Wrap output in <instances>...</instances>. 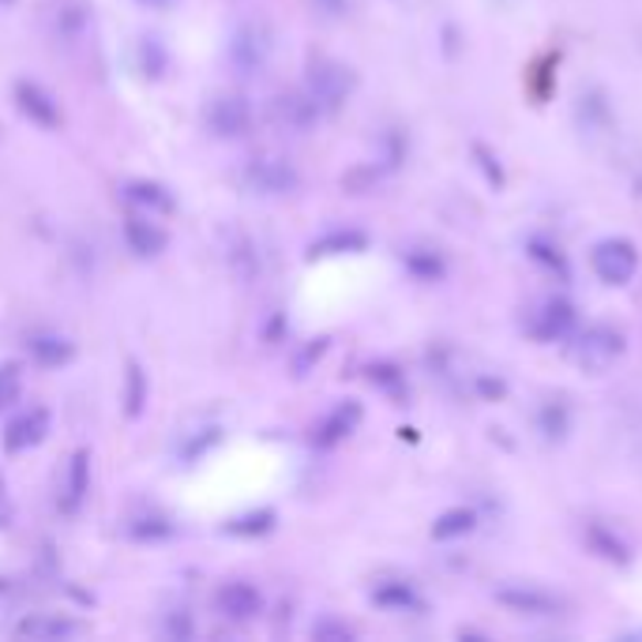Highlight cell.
<instances>
[{
  "instance_id": "6da1fadb",
  "label": "cell",
  "mask_w": 642,
  "mask_h": 642,
  "mask_svg": "<svg viewBox=\"0 0 642 642\" xmlns=\"http://www.w3.org/2000/svg\"><path fill=\"white\" fill-rule=\"evenodd\" d=\"M271 31L263 23H241L238 31H233V42H230V61H233V69L244 72V75H256L263 64H267V56H271Z\"/></svg>"
},
{
  "instance_id": "7a4b0ae2",
  "label": "cell",
  "mask_w": 642,
  "mask_h": 642,
  "mask_svg": "<svg viewBox=\"0 0 642 642\" xmlns=\"http://www.w3.org/2000/svg\"><path fill=\"white\" fill-rule=\"evenodd\" d=\"M349 87H354V75L335 61H313L308 69V98L316 102V109H335L346 102Z\"/></svg>"
},
{
  "instance_id": "3957f363",
  "label": "cell",
  "mask_w": 642,
  "mask_h": 642,
  "mask_svg": "<svg viewBox=\"0 0 642 642\" xmlns=\"http://www.w3.org/2000/svg\"><path fill=\"white\" fill-rule=\"evenodd\" d=\"M590 267L593 275L609 286H624V282L639 271V252L631 249L628 241H601L598 249L590 252Z\"/></svg>"
},
{
  "instance_id": "277c9868",
  "label": "cell",
  "mask_w": 642,
  "mask_h": 642,
  "mask_svg": "<svg viewBox=\"0 0 642 642\" xmlns=\"http://www.w3.org/2000/svg\"><path fill=\"white\" fill-rule=\"evenodd\" d=\"M207 128L222 139H238L252 128V106L244 94H219L207 106Z\"/></svg>"
},
{
  "instance_id": "5b68a950",
  "label": "cell",
  "mask_w": 642,
  "mask_h": 642,
  "mask_svg": "<svg viewBox=\"0 0 642 642\" xmlns=\"http://www.w3.org/2000/svg\"><path fill=\"white\" fill-rule=\"evenodd\" d=\"M15 106L23 113L31 125L38 128H61L64 125V113H61V102L53 98L42 83H31V80H19L15 83Z\"/></svg>"
},
{
  "instance_id": "8992f818",
  "label": "cell",
  "mask_w": 642,
  "mask_h": 642,
  "mask_svg": "<svg viewBox=\"0 0 642 642\" xmlns=\"http://www.w3.org/2000/svg\"><path fill=\"white\" fill-rule=\"evenodd\" d=\"M244 181H249L263 196H282L290 188H297V169L286 162V158H252L249 169H244Z\"/></svg>"
},
{
  "instance_id": "52a82bcc",
  "label": "cell",
  "mask_w": 642,
  "mask_h": 642,
  "mask_svg": "<svg viewBox=\"0 0 642 642\" xmlns=\"http://www.w3.org/2000/svg\"><path fill=\"white\" fill-rule=\"evenodd\" d=\"M45 436H50V410H42V406H31V410H23L19 418L8 421L4 451H8V455H19V451L38 448V443H42Z\"/></svg>"
},
{
  "instance_id": "ba28073f",
  "label": "cell",
  "mask_w": 642,
  "mask_h": 642,
  "mask_svg": "<svg viewBox=\"0 0 642 642\" xmlns=\"http://www.w3.org/2000/svg\"><path fill=\"white\" fill-rule=\"evenodd\" d=\"M91 493V451H72L69 466H64L61 477V493H56V504H61L64 515H75L83 504H87Z\"/></svg>"
},
{
  "instance_id": "9c48e42d",
  "label": "cell",
  "mask_w": 642,
  "mask_h": 642,
  "mask_svg": "<svg viewBox=\"0 0 642 642\" xmlns=\"http://www.w3.org/2000/svg\"><path fill=\"white\" fill-rule=\"evenodd\" d=\"M214 609L222 612L233 624H244V620H256L263 612V593L252 587V582H225V587L214 593Z\"/></svg>"
},
{
  "instance_id": "30bf717a",
  "label": "cell",
  "mask_w": 642,
  "mask_h": 642,
  "mask_svg": "<svg viewBox=\"0 0 642 642\" xmlns=\"http://www.w3.org/2000/svg\"><path fill=\"white\" fill-rule=\"evenodd\" d=\"M125 244L136 252L139 260H150V256H162L166 252L169 233L155 222V214H128L125 219Z\"/></svg>"
},
{
  "instance_id": "8fae6325",
  "label": "cell",
  "mask_w": 642,
  "mask_h": 642,
  "mask_svg": "<svg viewBox=\"0 0 642 642\" xmlns=\"http://www.w3.org/2000/svg\"><path fill=\"white\" fill-rule=\"evenodd\" d=\"M125 200L131 207H139L144 214H173L177 211V200H173V192H169L166 185H158V181H128L125 185Z\"/></svg>"
},
{
  "instance_id": "7c38bea8",
  "label": "cell",
  "mask_w": 642,
  "mask_h": 642,
  "mask_svg": "<svg viewBox=\"0 0 642 642\" xmlns=\"http://www.w3.org/2000/svg\"><path fill=\"white\" fill-rule=\"evenodd\" d=\"M27 354H31V361L34 365H42V368H61V365H69L72 361V343L69 338H61V335H31L27 338Z\"/></svg>"
},
{
  "instance_id": "4fadbf2b",
  "label": "cell",
  "mask_w": 642,
  "mask_h": 642,
  "mask_svg": "<svg viewBox=\"0 0 642 642\" xmlns=\"http://www.w3.org/2000/svg\"><path fill=\"white\" fill-rule=\"evenodd\" d=\"M75 631L80 628L64 617H27L15 624L19 639H69V635H75Z\"/></svg>"
},
{
  "instance_id": "5bb4252c",
  "label": "cell",
  "mask_w": 642,
  "mask_h": 642,
  "mask_svg": "<svg viewBox=\"0 0 642 642\" xmlns=\"http://www.w3.org/2000/svg\"><path fill=\"white\" fill-rule=\"evenodd\" d=\"M147 399H150V383H147L144 368L131 361L128 372H125V394H120L128 418H139V413H144V406H147Z\"/></svg>"
},
{
  "instance_id": "9a60e30c",
  "label": "cell",
  "mask_w": 642,
  "mask_h": 642,
  "mask_svg": "<svg viewBox=\"0 0 642 642\" xmlns=\"http://www.w3.org/2000/svg\"><path fill=\"white\" fill-rule=\"evenodd\" d=\"M361 421V410H357V406H338L335 413H330V418L319 424V436H316V443H338L343 436H349V432H354V424Z\"/></svg>"
},
{
  "instance_id": "2e32d148",
  "label": "cell",
  "mask_w": 642,
  "mask_h": 642,
  "mask_svg": "<svg viewBox=\"0 0 642 642\" xmlns=\"http://www.w3.org/2000/svg\"><path fill=\"white\" fill-rule=\"evenodd\" d=\"M271 526H275V515L271 512H252V515H238L225 523V534H238V537H263L271 534Z\"/></svg>"
},
{
  "instance_id": "e0dca14e",
  "label": "cell",
  "mask_w": 642,
  "mask_h": 642,
  "mask_svg": "<svg viewBox=\"0 0 642 642\" xmlns=\"http://www.w3.org/2000/svg\"><path fill=\"white\" fill-rule=\"evenodd\" d=\"M357 249H365V238H361V233L338 230V233H330V238H324V241H316V244H313V256H343V252H357Z\"/></svg>"
},
{
  "instance_id": "ac0fdd59",
  "label": "cell",
  "mask_w": 642,
  "mask_h": 642,
  "mask_svg": "<svg viewBox=\"0 0 642 642\" xmlns=\"http://www.w3.org/2000/svg\"><path fill=\"white\" fill-rule=\"evenodd\" d=\"M23 399V372L19 365H0V410H12Z\"/></svg>"
},
{
  "instance_id": "d6986e66",
  "label": "cell",
  "mask_w": 642,
  "mask_h": 642,
  "mask_svg": "<svg viewBox=\"0 0 642 642\" xmlns=\"http://www.w3.org/2000/svg\"><path fill=\"white\" fill-rule=\"evenodd\" d=\"M166 64H169V56L162 50V42H158V38H144V42H139V72L162 75Z\"/></svg>"
},
{
  "instance_id": "ffe728a7",
  "label": "cell",
  "mask_w": 642,
  "mask_h": 642,
  "mask_svg": "<svg viewBox=\"0 0 642 642\" xmlns=\"http://www.w3.org/2000/svg\"><path fill=\"white\" fill-rule=\"evenodd\" d=\"M219 440H222V432H219V429H203L200 436H196L192 443H185V448H181V455H185L188 462H196V459L203 455L207 448H214V443H219Z\"/></svg>"
},
{
  "instance_id": "44dd1931",
  "label": "cell",
  "mask_w": 642,
  "mask_h": 642,
  "mask_svg": "<svg viewBox=\"0 0 642 642\" xmlns=\"http://www.w3.org/2000/svg\"><path fill=\"white\" fill-rule=\"evenodd\" d=\"M470 523H474V518H470L466 512H455V515H448L443 518V523L436 526V537H448V534H462V530H470Z\"/></svg>"
},
{
  "instance_id": "7402d4cb",
  "label": "cell",
  "mask_w": 642,
  "mask_h": 642,
  "mask_svg": "<svg viewBox=\"0 0 642 642\" xmlns=\"http://www.w3.org/2000/svg\"><path fill=\"white\" fill-rule=\"evenodd\" d=\"M12 518H15V507H12V496H8L4 477H0V530H4V526H12Z\"/></svg>"
},
{
  "instance_id": "603a6c76",
  "label": "cell",
  "mask_w": 642,
  "mask_h": 642,
  "mask_svg": "<svg viewBox=\"0 0 642 642\" xmlns=\"http://www.w3.org/2000/svg\"><path fill=\"white\" fill-rule=\"evenodd\" d=\"M316 639H349V628H343V624H330V620H324L316 631H313Z\"/></svg>"
},
{
  "instance_id": "cb8c5ba5",
  "label": "cell",
  "mask_w": 642,
  "mask_h": 642,
  "mask_svg": "<svg viewBox=\"0 0 642 642\" xmlns=\"http://www.w3.org/2000/svg\"><path fill=\"white\" fill-rule=\"evenodd\" d=\"M313 4L327 15H343L346 12V0H313Z\"/></svg>"
},
{
  "instance_id": "d4e9b609",
  "label": "cell",
  "mask_w": 642,
  "mask_h": 642,
  "mask_svg": "<svg viewBox=\"0 0 642 642\" xmlns=\"http://www.w3.org/2000/svg\"><path fill=\"white\" fill-rule=\"evenodd\" d=\"M144 8H158V12H166V8H173L177 0H139Z\"/></svg>"
}]
</instances>
